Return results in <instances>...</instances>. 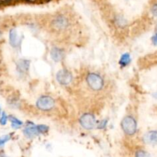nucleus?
<instances>
[{
	"label": "nucleus",
	"mask_w": 157,
	"mask_h": 157,
	"mask_svg": "<svg viewBox=\"0 0 157 157\" xmlns=\"http://www.w3.org/2000/svg\"><path fill=\"white\" fill-rule=\"evenodd\" d=\"M121 127L126 134L132 136L136 133L137 124H136V121H135L134 118L130 116H127L123 119Z\"/></svg>",
	"instance_id": "f257e3e1"
},
{
	"label": "nucleus",
	"mask_w": 157,
	"mask_h": 157,
	"mask_svg": "<svg viewBox=\"0 0 157 157\" xmlns=\"http://www.w3.org/2000/svg\"><path fill=\"white\" fill-rule=\"evenodd\" d=\"M87 83L90 89L94 90H100L104 87V81L100 75L97 74H89L87 77Z\"/></svg>",
	"instance_id": "f03ea898"
},
{
	"label": "nucleus",
	"mask_w": 157,
	"mask_h": 157,
	"mask_svg": "<svg viewBox=\"0 0 157 157\" xmlns=\"http://www.w3.org/2000/svg\"><path fill=\"white\" fill-rule=\"evenodd\" d=\"M37 107L41 110H50L55 106V101L49 96H42L37 101Z\"/></svg>",
	"instance_id": "7ed1b4c3"
},
{
	"label": "nucleus",
	"mask_w": 157,
	"mask_h": 157,
	"mask_svg": "<svg viewBox=\"0 0 157 157\" xmlns=\"http://www.w3.org/2000/svg\"><path fill=\"white\" fill-rule=\"evenodd\" d=\"M80 124L86 130H92L96 125V121L94 115L85 113L80 118Z\"/></svg>",
	"instance_id": "20e7f679"
},
{
	"label": "nucleus",
	"mask_w": 157,
	"mask_h": 157,
	"mask_svg": "<svg viewBox=\"0 0 157 157\" xmlns=\"http://www.w3.org/2000/svg\"><path fill=\"white\" fill-rule=\"evenodd\" d=\"M56 78L57 81H58L60 84H61V85H67V84H69L71 82L72 75L67 70L63 69V70L59 71L57 73Z\"/></svg>",
	"instance_id": "39448f33"
},
{
	"label": "nucleus",
	"mask_w": 157,
	"mask_h": 157,
	"mask_svg": "<svg viewBox=\"0 0 157 157\" xmlns=\"http://www.w3.org/2000/svg\"><path fill=\"white\" fill-rule=\"evenodd\" d=\"M52 25L56 30H64L68 25V21L66 17L63 15H59L56 17L52 21Z\"/></svg>",
	"instance_id": "423d86ee"
},
{
	"label": "nucleus",
	"mask_w": 157,
	"mask_h": 157,
	"mask_svg": "<svg viewBox=\"0 0 157 157\" xmlns=\"http://www.w3.org/2000/svg\"><path fill=\"white\" fill-rule=\"evenodd\" d=\"M144 141L147 144L157 145V131L152 130L146 133L144 136Z\"/></svg>",
	"instance_id": "0eeeda50"
},
{
	"label": "nucleus",
	"mask_w": 157,
	"mask_h": 157,
	"mask_svg": "<svg viewBox=\"0 0 157 157\" xmlns=\"http://www.w3.org/2000/svg\"><path fill=\"white\" fill-rule=\"evenodd\" d=\"M50 55L52 59L56 62L61 61L62 58H64V52L62 49L58 48H53L51 51Z\"/></svg>",
	"instance_id": "6e6552de"
},
{
	"label": "nucleus",
	"mask_w": 157,
	"mask_h": 157,
	"mask_svg": "<svg viewBox=\"0 0 157 157\" xmlns=\"http://www.w3.org/2000/svg\"><path fill=\"white\" fill-rule=\"evenodd\" d=\"M30 62L28 60H21L17 63V71L19 74L27 73L29 69Z\"/></svg>",
	"instance_id": "1a4fd4ad"
},
{
	"label": "nucleus",
	"mask_w": 157,
	"mask_h": 157,
	"mask_svg": "<svg viewBox=\"0 0 157 157\" xmlns=\"http://www.w3.org/2000/svg\"><path fill=\"white\" fill-rule=\"evenodd\" d=\"M24 135L28 138H33L35 136H38L39 134L38 127L37 126H33V127H27L24 130H23Z\"/></svg>",
	"instance_id": "9d476101"
},
{
	"label": "nucleus",
	"mask_w": 157,
	"mask_h": 157,
	"mask_svg": "<svg viewBox=\"0 0 157 157\" xmlns=\"http://www.w3.org/2000/svg\"><path fill=\"white\" fill-rule=\"evenodd\" d=\"M18 41H18V35H17L15 29H11L10 32H9V42H10V44L12 47L15 48L16 46H18Z\"/></svg>",
	"instance_id": "9b49d317"
},
{
	"label": "nucleus",
	"mask_w": 157,
	"mask_h": 157,
	"mask_svg": "<svg viewBox=\"0 0 157 157\" xmlns=\"http://www.w3.org/2000/svg\"><path fill=\"white\" fill-rule=\"evenodd\" d=\"M130 61H131L130 55L128 53H125L121 56V60H120V64L123 67H125V66L128 65L130 64Z\"/></svg>",
	"instance_id": "f8f14e48"
},
{
	"label": "nucleus",
	"mask_w": 157,
	"mask_h": 157,
	"mask_svg": "<svg viewBox=\"0 0 157 157\" xmlns=\"http://www.w3.org/2000/svg\"><path fill=\"white\" fill-rule=\"evenodd\" d=\"M10 121L12 123V127L15 129H18L22 125V122L20 121L19 120L17 119L16 117H10Z\"/></svg>",
	"instance_id": "ddd939ff"
},
{
	"label": "nucleus",
	"mask_w": 157,
	"mask_h": 157,
	"mask_svg": "<svg viewBox=\"0 0 157 157\" xmlns=\"http://www.w3.org/2000/svg\"><path fill=\"white\" fill-rule=\"evenodd\" d=\"M8 121V117L5 112H3L0 116V124L2 125H6Z\"/></svg>",
	"instance_id": "4468645a"
},
{
	"label": "nucleus",
	"mask_w": 157,
	"mask_h": 157,
	"mask_svg": "<svg viewBox=\"0 0 157 157\" xmlns=\"http://www.w3.org/2000/svg\"><path fill=\"white\" fill-rule=\"evenodd\" d=\"M136 157H150V155L144 150H138L136 153Z\"/></svg>",
	"instance_id": "2eb2a0df"
},
{
	"label": "nucleus",
	"mask_w": 157,
	"mask_h": 157,
	"mask_svg": "<svg viewBox=\"0 0 157 157\" xmlns=\"http://www.w3.org/2000/svg\"><path fill=\"white\" fill-rule=\"evenodd\" d=\"M39 133H45L48 131V127L45 125H38L37 126Z\"/></svg>",
	"instance_id": "dca6fc26"
},
{
	"label": "nucleus",
	"mask_w": 157,
	"mask_h": 157,
	"mask_svg": "<svg viewBox=\"0 0 157 157\" xmlns=\"http://www.w3.org/2000/svg\"><path fill=\"white\" fill-rule=\"evenodd\" d=\"M9 140H10V136H9V135H6V136H3L2 137H0V147L4 145Z\"/></svg>",
	"instance_id": "f3484780"
},
{
	"label": "nucleus",
	"mask_w": 157,
	"mask_h": 157,
	"mask_svg": "<svg viewBox=\"0 0 157 157\" xmlns=\"http://www.w3.org/2000/svg\"><path fill=\"white\" fill-rule=\"evenodd\" d=\"M126 20L124 19L123 17H118L117 18V23L118 25H120L121 26H124L126 25Z\"/></svg>",
	"instance_id": "a211bd4d"
},
{
	"label": "nucleus",
	"mask_w": 157,
	"mask_h": 157,
	"mask_svg": "<svg viewBox=\"0 0 157 157\" xmlns=\"http://www.w3.org/2000/svg\"><path fill=\"white\" fill-rule=\"evenodd\" d=\"M152 13H153V15H154V16L157 17V4H155L154 6L152 7Z\"/></svg>",
	"instance_id": "6ab92c4d"
},
{
	"label": "nucleus",
	"mask_w": 157,
	"mask_h": 157,
	"mask_svg": "<svg viewBox=\"0 0 157 157\" xmlns=\"http://www.w3.org/2000/svg\"><path fill=\"white\" fill-rule=\"evenodd\" d=\"M152 41L154 45H157V32L154 34L153 37H152Z\"/></svg>",
	"instance_id": "aec40b11"
},
{
	"label": "nucleus",
	"mask_w": 157,
	"mask_h": 157,
	"mask_svg": "<svg viewBox=\"0 0 157 157\" xmlns=\"http://www.w3.org/2000/svg\"><path fill=\"white\" fill-rule=\"evenodd\" d=\"M106 124H107V121H102V122L101 123V124L99 125V128H104V127H105Z\"/></svg>",
	"instance_id": "412c9836"
},
{
	"label": "nucleus",
	"mask_w": 157,
	"mask_h": 157,
	"mask_svg": "<svg viewBox=\"0 0 157 157\" xmlns=\"http://www.w3.org/2000/svg\"><path fill=\"white\" fill-rule=\"evenodd\" d=\"M0 116H1V107H0Z\"/></svg>",
	"instance_id": "4be33fe9"
}]
</instances>
